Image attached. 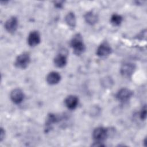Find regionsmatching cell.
Listing matches in <instances>:
<instances>
[{"label": "cell", "instance_id": "8992f818", "mask_svg": "<svg viewBox=\"0 0 147 147\" xmlns=\"http://www.w3.org/2000/svg\"><path fill=\"white\" fill-rule=\"evenodd\" d=\"M10 99L15 104L21 103L24 99V94L20 88H15L11 91Z\"/></svg>", "mask_w": 147, "mask_h": 147}, {"label": "cell", "instance_id": "ba28073f", "mask_svg": "<svg viewBox=\"0 0 147 147\" xmlns=\"http://www.w3.org/2000/svg\"><path fill=\"white\" fill-rule=\"evenodd\" d=\"M28 43L30 47H35L41 41L40 34L37 30L32 31L28 37Z\"/></svg>", "mask_w": 147, "mask_h": 147}, {"label": "cell", "instance_id": "30bf717a", "mask_svg": "<svg viewBox=\"0 0 147 147\" xmlns=\"http://www.w3.org/2000/svg\"><path fill=\"white\" fill-rule=\"evenodd\" d=\"M64 103L68 109L74 110L78 106L79 103V99L76 96L71 95L68 96L65 99Z\"/></svg>", "mask_w": 147, "mask_h": 147}, {"label": "cell", "instance_id": "277c9868", "mask_svg": "<svg viewBox=\"0 0 147 147\" xmlns=\"http://www.w3.org/2000/svg\"><path fill=\"white\" fill-rule=\"evenodd\" d=\"M133 95V92L126 88L120 89L116 94L117 99L122 102H125L129 100Z\"/></svg>", "mask_w": 147, "mask_h": 147}, {"label": "cell", "instance_id": "9c48e42d", "mask_svg": "<svg viewBox=\"0 0 147 147\" xmlns=\"http://www.w3.org/2000/svg\"><path fill=\"white\" fill-rule=\"evenodd\" d=\"M111 52V48L110 45L106 42H104L102 43L97 48L96 55L99 57H105L109 55Z\"/></svg>", "mask_w": 147, "mask_h": 147}, {"label": "cell", "instance_id": "e0dca14e", "mask_svg": "<svg viewBox=\"0 0 147 147\" xmlns=\"http://www.w3.org/2000/svg\"><path fill=\"white\" fill-rule=\"evenodd\" d=\"M5 130H3V129L2 127H1V131H0V141H2L3 140V139L5 138Z\"/></svg>", "mask_w": 147, "mask_h": 147}, {"label": "cell", "instance_id": "4fadbf2b", "mask_svg": "<svg viewBox=\"0 0 147 147\" xmlns=\"http://www.w3.org/2000/svg\"><path fill=\"white\" fill-rule=\"evenodd\" d=\"M86 21L90 25H94L98 21V16L93 11H88L84 15Z\"/></svg>", "mask_w": 147, "mask_h": 147}, {"label": "cell", "instance_id": "7c38bea8", "mask_svg": "<svg viewBox=\"0 0 147 147\" xmlns=\"http://www.w3.org/2000/svg\"><path fill=\"white\" fill-rule=\"evenodd\" d=\"M53 61L56 67L59 68L64 67L67 62V57L63 54H59L54 58Z\"/></svg>", "mask_w": 147, "mask_h": 147}, {"label": "cell", "instance_id": "3957f363", "mask_svg": "<svg viewBox=\"0 0 147 147\" xmlns=\"http://www.w3.org/2000/svg\"><path fill=\"white\" fill-rule=\"evenodd\" d=\"M108 130L103 127H98L92 132V137L95 142H102L108 136Z\"/></svg>", "mask_w": 147, "mask_h": 147}, {"label": "cell", "instance_id": "52a82bcc", "mask_svg": "<svg viewBox=\"0 0 147 147\" xmlns=\"http://www.w3.org/2000/svg\"><path fill=\"white\" fill-rule=\"evenodd\" d=\"M136 69V66L131 63H126L121 67L120 72L121 75L125 77H129L134 72Z\"/></svg>", "mask_w": 147, "mask_h": 147}, {"label": "cell", "instance_id": "5bb4252c", "mask_svg": "<svg viewBox=\"0 0 147 147\" xmlns=\"http://www.w3.org/2000/svg\"><path fill=\"white\" fill-rule=\"evenodd\" d=\"M65 21L67 24L71 28H75L76 25V17L74 13L69 12L68 13L65 17Z\"/></svg>", "mask_w": 147, "mask_h": 147}, {"label": "cell", "instance_id": "5b68a950", "mask_svg": "<svg viewBox=\"0 0 147 147\" xmlns=\"http://www.w3.org/2000/svg\"><path fill=\"white\" fill-rule=\"evenodd\" d=\"M18 25V19L16 17H11L9 18L5 23V29L10 33H14Z\"/></svg>", "mask_w": 147, "mask_h": 147}, {"label": "cell", "instance_id": "ac0fdd59", "mask_svg": "<svg viewBox=\"0 0 147 147\" xmlns=\"http://www.w3.org/2000/svg\"><path fill=\"white\" fill-rule=\"evenodd\" d=\"M63 2H64L63 1H56V2H55V4L56 7H61L63 6Z\"/></svg>", "mask_w": 147, "mask_h": 147}, {"label": "cell", "instance_id": "9a60e30c", "mask_svg": "<svg viewBox=\"0 0 147 147\" xmlns=\"http://www.w3.org/2000/svg\"><path fill=\"white\" fill-rule=\"evenodd\" d=\"M122 17L121 16L117 14H113L110 18L111 24L115 26H119L122 22Z\"/></svg>", "mask_w": 147, "mask_h": 147}, {"label": "cell", "instance_id": "2e32d148", "mask_svg": "<svg viewBox=\"0 0 147 147\" xmlns=\"http://www.w3.org/2000/svg\"><path fill=\"white\" fill-rule=\"evenodd\" d=\"M146 117V105H145L140 112V118L142 120H145Z\"/></svg>", "mask_w": 147, "mask_h": 147}, {"label": "cell", "instance_id": "6da1fadb", "mask_svg": "<svg viewBox=\"0 0 147 147\" xmlns=\"http://www.w3.org/2000/svg\"><path fill=\"white\" fill-rule=\"evenodd\" d=\"M71 46L74 52L76 55H80L85 51L86 47L83 41L82 36L78 33L76 34L71 41Z\"/></svg>", "mask_w": 147, "mask_h": 147}, {"label": "cell", "instance_id": "7a4b0ae2", "mask_svg": "<svg viewBox=\"0 0 147 147\" xmlns=\"http://www.w3.org/2000/svg\"><path fill=\"white\" fill-rule=\"evenodd\" d=\"M30 61V57L29 53L23 52L20 54L16 59L14 65L19 68H26Z\"/></svg>", "mask_w": 147, "mask_h": 147}, {"label": "cell", "instance_id": "8fae6325", "mask_svg": "<svg viewBox=\"0 0 147 147\" xmlns=\"http://www.w3.org/2000/svg\"><path fill=\"white\" fill-rule=\"evenodd\" d=\"M47 82L49 84L55 85L57 84L61 80L60 75L55 71L49 72L46 78Z\"/></svg>", "mask_w": 147, "mask_h": 147}]
</instances>
